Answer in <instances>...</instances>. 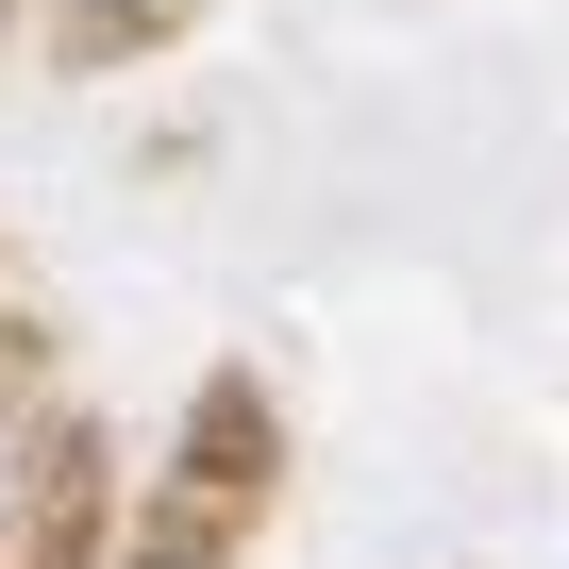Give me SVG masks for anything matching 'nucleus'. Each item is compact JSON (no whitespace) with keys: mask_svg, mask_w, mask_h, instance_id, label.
I'll return each instance as SVG.
<instances>
[{"mask_svg":"<svg viewBox=\"0 0 569 569\" xmlns=\"http://www.w3.org/2000/svg\"><path fill=\"white\" fill-rule=\"evenodd\" d=\"M51 18H84V34H134V18H184V0H51Z\"/></svg>","mask_w":569,"mask_h":569,"instance_id":"obj_1","label":"nucleus"}]
</instances>
